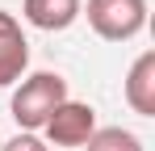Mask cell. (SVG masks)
<instances>
[{"mask_svg":"<svg viewBox=\"0 0 155 151\" xmlns=\"http://www.w3.org/2000/svg\"><path fill=\"white\" fill-rule=\"evenodd\" d=\"M84 147L88 151H143V139L126 126H97V134Z\"/></svg>","mask_w":155,"mask_h":151,"instance_id":"52a82bcc","label":"cell"},{"mask_svg":"<svg viewBox=\"0 0 155 151\" xmlns=\"http://www.w3.org/2000/svg\"><path fill=\"white\" fill-rule=\"evenodd\" d=\"M0 151H46V143H42L38 134H29V130H21V134H13V139H8V143H4Z\"/></svg>","mask_w":155,"mask_h":151,"instance_id":"ba28073f","label":"cell"},{"mask_svg":"<svg viewBox=\"0 0 155 151\" xmlns=\"http://www.w3.org/2000/svg\"><path fill=\"white\" fill-rule=\"evenodd\" d=\"M126 105L138 118H155V50H143L126 72Z\"/></svg>","mask_w":155,"mask_h":151,"instance_id":"5b68a950","label":"cell"},{"mask_svg":"<svg viewBox=\"0 0 155 151\" xmlns=\"http://www.w3.org/2000/svg\"><path fill=\"white\" fill-rule=\"evenodd\" d=\"M42 130H46V139H51L54 147H84L97 134V109L88 101H71L67 97L51 113V122L42 126Z\"/></svg>","mask_w":155,"mask_h":151,"instance_id":"3957f363","label":"cell"},{"mask_svg":"<svg viewBox=\"0 0 155 151\" xmlns=\"http://www.w3.org/2000/svg\"><path fill=\"white\" fill-rule=\"evenodd\" d=\"M29 67V42L21 34V21L0 8V88L17 84Z\"/></svg>","mask_w":155,"mask_h":151,"instance_id":"277c9868","label":"cell"},{"mask_svg":"<svg viewBox=\"0 0 155 151\" xmlns=\"http://www.w3.org/2000/svg\"><path fill=\"white\" fill-rule=\"evenodd\" d=\"M63 101H67V80L59 72H34V76H21L8 109H13V122L34 134V130H42L51 122V113Z\"/></svg>","mask_w":155,"mask_h":151,"instance_id":"6da1fadb","label":"cell"},{"mask_svg":"<svg viewBox=\"0 0 155 151\" xmlns=\"http://www.w3.org/2000/svg\"><path fill=\"white\" fill-rule=\"evenodd\" d=\"M80 13H84V0H21V17L34 29H46V34L76 25Z\"/></svg>","mask_w":155,"mask_h":151,"instance_id":"8992f818","label":"cell"},{"mask_svg":"<svg viewBox=\"0 0 155 151\" xmlns=\"http://www.w3.org/2000/svg\"><path fill=\"white\" fill-rule=\"evenodd\" d=\"M80 17H88L92 34L105 42H130L147 25V0H88Z\"/></svg>","mask_w":155,"mask_h":151,"instance_id":"7a4b0ae2","label":"cell"}]
</instances>
